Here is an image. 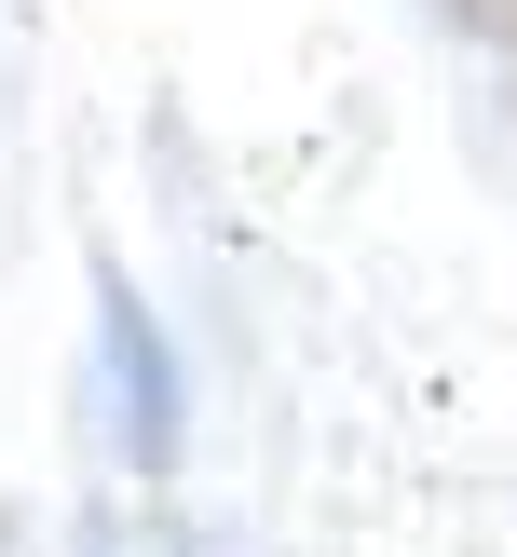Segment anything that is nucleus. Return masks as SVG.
I'll list each match as a JSON object with an SVG mask.
<instances>
[{"instance_id":"obj_1","label":"nucleus","mask_w":517,"mask_h":557,"mask_svg":"<svg viewBox=\"0 0 517 557\" xmlns=\"http://www.w3.org/2000/svg\"><path fill=\"white\" fill-rule=\"evenodd\" d=\"M96 381H109V449H123L136 476H163V462H177V435H190V408H177V354H163L150 299H136L109 259H96Z\"/></svg>"},{"instance_id":"obj_2","label":"nucleus","mask_w":517,"mask_h":557,"mask_svg":"<svg viewBox=\"0 0 517 557\" xmlns=\"http://www.w3.org/2000/svg\"><path fill=\"white\" fill-rule=\"evenodd\" d=\"M450 27H517V0H450Z\"/></svg>"}]
</instances>
